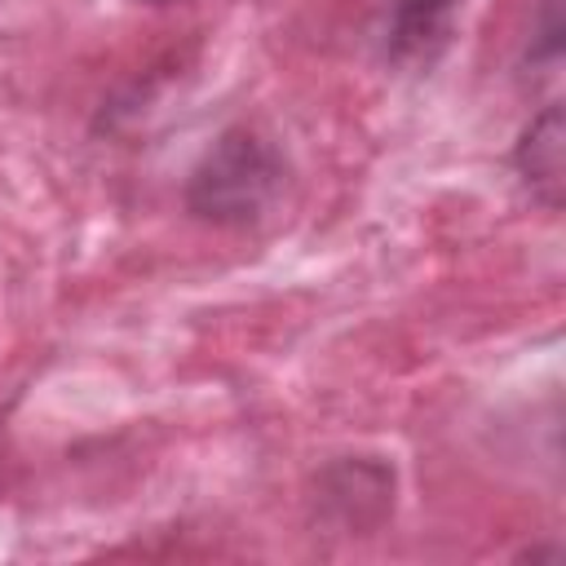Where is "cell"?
Returning a JSON list of instances; mask_svg holds the SVG:
<instances>
[{
  "label": "cell",
  "instance_id": "2",
  "mask_svg": "<svg viewBox=\"0 0 566 566\" xmlns=\"http://www.w3.org/2000/svg\"><path fill=\"white\" fill-rule=\"evenodd\" d=\"M451 4L455 0H398V9H394L398 40H411V44L429 40L442 27V18L451 13Z\"/></svg>",
  "mask_w": 566,
  "mask_h": 566
},
{
  "label": "cell",
  "instance_id": "1",
  "mask_svg": "<svg viewBox=\"0 0 566 566\" xmlns=\"http://www.w3.org/2000/svg\"><path fill=\"white\" fill-rule=\"evenodd\" d=\"M517 164L526 172V181L535 186H548V203L557 199V186H562V115L557 106H548L522 137L517 146Z\"/></svg>",
  "mask_w": 566,
  "mask_h": 566
}]
</instances>
